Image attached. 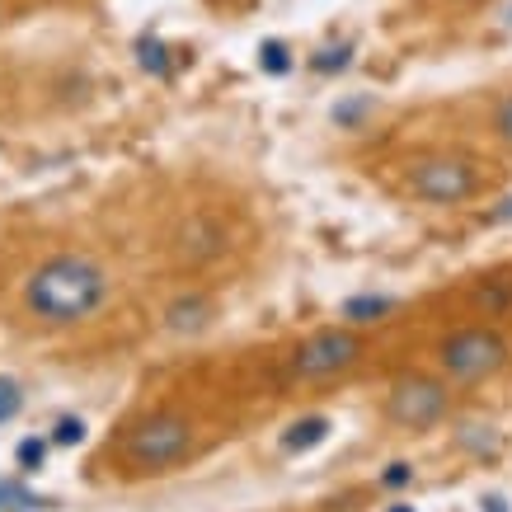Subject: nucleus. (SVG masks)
Wrapping results in <instances>:
<instances>
[{
  "instance_id": "1",
  "label": "nucleus",
  "mask_w": 512,
  "mask_h": 512,
  "mask_svg": "<svg viewBox=\"0 0 512 512\" xmlns=\"http://www.w3.org/2000/svg\"><path fill=\"white\" fill-rule=\"evenodd\" d=\"M109 292V268L90 254H52L24 278V306H29L33 320H43L52 329L85 325L90 315L104 311Z\"/></svg>"
},
{
  "instance_id": "2",
  "label": "nucleus",
  "mask_w": 512,
  "mask_h": 512,
  "mask_svg": "<svg viewBox=\"0 0 512 512\" xmlns=\"http://www.w3.org/2000/svg\"><path fill=\"white\" fill-rule=\"evenodd\" d=\"M193 451V423L184 414H146L123 433V461L137 475H165V470L184 466Z\"/></svg>"
},
{
  "instance_id": "3",
  "label": "nucleus",
  "mask_w": 512,
  "mask_h": 512,
  "mask_svg": "<svg viewBox=\"0 0 512 512\" xmlns=\"http://www.w3.org/2000/svg\"><path fill=\"white\" fill-rule=\"evenodd\" d=\"M404 188H409L419 202L456 207V202L480 198L484 170H480V160L461 156V151H428V156L404 165Z\"/></svg>"
},
{
  "instance_id": "4",
  "label": "nucleus",
  "mask_w": 512,
  "mask_h": 512,
  "mask_svg": "<svg viewBox=\"0 0 512 512\" xmlns=\"http://www.w3.org/2000/svg\"><path fill=\"white\" fill-rule=\"evenodd\" d=\"M357 362H362V334L353 325H329L296 343L287 357V376L296 386H325V381L353 372Z\"/></svg>"
},
{
  "instance_id": "5",
  "label": "nucleus",
  "mask_w": 512,
  "mask_h": 512,
  "mask_svg": "<svg viewBox=\"0 0 512 512\" xmlns=\"http://www.w3.org/2000/svg\"><path fill=\"white\" fill-rule=\"evenodd\" d=\"M437 367L456 386H480V381H489V376L508 367V339L484 325L451 329L447 339L437 343Z\"/></svg>"
},
{
  "instance_id": "6",
  "label": "nucleus",
  "mask_w": 512,
  "mask_h": 512,
  "mask_svg": "<svg viewBox=\"0 0 512 512\" xmlns=\"http://www.w3.org/2000/svg\"><path fill=\"white\" fill-rule=\"evenodd\" d=\"M451 409V395H447V381L437 376H423V372H409L400 376L386 395V419L409 428V433H428L437 423L447 419Z\"/></svg>"
},
{
  "instance_id": "7",
  "label": "nucleus",
  "mask_w": 512,
  "mask_h": 512,
  "mask_svg": "<svg viewBox=\"0 0 512 512\" xmlns=\"http://www.w3.org/2000/svg\"><path fill=\"white\" fill-rule=\"evenodd\" d=\"M226 231H221V221H212V217H193V221H184L179 226V235H174V254L184 259V264H212V259H221L226 254Z\"/></svg>"
},
{
  "instance_id": "8",
  "label": "nucleus",
  "mask_w": 512,
  "mask_h": 512,
  "mask_svg": "<svg viewBox=\"0 0 512 512\" xmlns=\"http://www.w3.org/2000/svg\"><path fill=\"white\" fill-rule=\"evenodd\" d=\"M212 320H217V301L207 292H184L165 306V329L170 334H202V329H212Z\"/></svg>"
},
{
  "instance_id": "9",
  "label": "nucleus",
  "mask_w": 512,
  "mask_h": 512,
  "mask_svg": "<svg viewBox=\"0 0 512 512\" xmlns=\"http://www.w3.org/2000/svg\"><path fill=\"white\" fill-rule=\"evenodd\" d=\"M395 311V296H348L339 306V320L343 325H376V320H386Z\"/></svg>"
},
{
  "instance_id": "10",
  "label": "nucleus",
  "mask_w": 512,
  "mask_h": 512,
  "mask_svg": "<svg viewBox=\"0 0 512 512\" xmlns=\"http://www.w3.org/2000/svg\"><path fill=\"white\" fill-rule=\"evenodd\" d=\"M325 433H329V419H301V423H292V428H287L282 451H311V447H320V442H325Z\"/></svg>"
},
{
  "instance_id": "11",
  "label": "nucleus",
  "mask_w": 512,
  "mask_h": 512,
  "mask_svg": "<svg viewBox=\"0 0 512 512\" xmlns=\"http://www.w3.org/2000/svg\"><path fill=\"white\" fill-rule=\"evenodd\" d=\"M475 306L498 320L512 306V282H484V287H475Z\"/></svg>"
},
{
  "instance_id": "12",
  "label": "nucleus",
  "mask_w": 512,
  "mask_h": 512,
  "mask_svg": "<svg viewBox=\"0 0 512 512\" xmlns=\"http://www.w3.org/2000/svg\"><path fill=\"white\" fill-rule=\"evenodd\" d=\"M33 508H43V503L24 489V480H0V512H33Z\"/></svg>"
},
{
  "instance_id": "13",
  "label": "nucleus",
  "mask_w": 512,
  "mask_h": 512,
  "mask_svg": "<svg viewBox=\"0 0 512 512\" xmlns=\"http://www.w3.org/2000/svg\"><path fill=\"white\" fill-rule=\"evenodd\" d=\"M489 132H494L498 146H508V151H512V90L494 99V113H489Z\"/></svg>"
},
{
  "instance_id": "14",
  "label": "nucleus",
  "mask_w": 512,
  "mask_h": 512,
  "mask_svg": "<svg viewBox=\"0 0 512 512\" xmlns=\"http://www.w3.org/2000/svg\"><path fill=\"white\" fill-rule=\"evenodd\" d=\"M47 451H52V442H47V437H24V442H19V451H15L19 475H33V470H43Z\"/></svg>"
},
{
  "instance_id": "15",
  "label": "nucleus",
  "mask_w": 512,
  "mask_h": 512,
  "mask_svg": "<svg viewBox=\"0 0 512 512\" xmlns=\"http://www.w3.org/2000/svg\"><path fill=\"white\" fill-rule=\"evenodd\" d=\"M19 409H24V390H19V381L15 376H0V428L15 423Z\"/></svg>"
},
{
  "instance_id": "16",
  "label": "nucleus",
  "mask_w": 512,
  "mask_h": 512,
  "mask_svg": "<svg viewBox=\"0 0 512 512\" xmlns=\"http://www.w3.org/2000/svg\"><path fill=\"white\" fill-rule=\"evenodd\" d=\"M52 442H57V447H76V442H85V419L62 414V419L52 423Z\"/></svg>"
},
{
  "instance_id": "17",
  "label": "nucleus",
  "mask_w": 512,
  "mask_h": 512,
  "mask_svg": "<svg viewBox=\"0 0 512 512\" xmlns=\"http://www.w3.org/2000/svg\"><path fill=\"white\" fill-rule=\"evenodd\" d=\"M137 52H141V66H146V71H156V76H170V66H165V43H156V38H141Z\"/></svg>"
},
{
  "instance_id": "18",
  "label": "nucleus",
  "mask_w": 512,
  "mask_h": 512,
  "mask_svg": "<svg viewBox=\"0 0 512 512\" xmlns=\"http://www.w3.org/2000/svg\"><path fill=\"white\" fill-rule=\"evenodd\" d=\"M315 71H339V66H348V47H325V52H315Z\"/></svg>"
},
{
  "instance_id": "19",
  "label": "nucleus",
  "mask_w": 512,
  "mask_h": 512,
  "mask_svg": "<svg viewBox=\"0 0 512 512\" xmlns=\"http://www.w3.org/2000/svg\"><path fill=\"white\" fill-rule=\"evenodd\" d=\"M409 480H414V466H409V461H395V466L381 475V484H386V489H404Z\"/></svg>"
},
{
  "instance_id": "20",
  "label": "nucleus",
  "mask_w": 512,
  "mask_h": 512,
  "mask_svg": "<svg viewBox=\"0 0 512 512\" xmlns=\"http://www.w3.org/2000/svg\"><path fill=\"white\" fill-rule=\"evenodd\" d=\"M484 221H489V226H512V198L498 202V207H494V212H489Z\"/></svg>"
},
{
  "instance_id": "21",
  "label": "nucleus",
  "mask_w": 512,
  "mask_h": 512,
  "mask_svg": "<svg viewBox=\"0 0 512 512\" xmlns=\"http://www.w3.org/2000/svg\"><path fill=\"white\" fill-rule=\"evenodd\" d=\"M484 512H508V503H503V498H494V494H489V498H484Z\"/></svg>"
},
{
  "instance_id": "22",
  "label": "nucleus",
  "mask_w": 512,
  "mask_h": 512,
  "mask_svg": "<svg viewBox=\"0 0 512 512\" xmlns=\"http://www.w3.org/2000/svg\"><path fill=\"white\" fill-rule=\"evenodd\" d=\"M390 512H419V508H409V503H395V508H390Z\"/></svg>"
}]
</instances>
